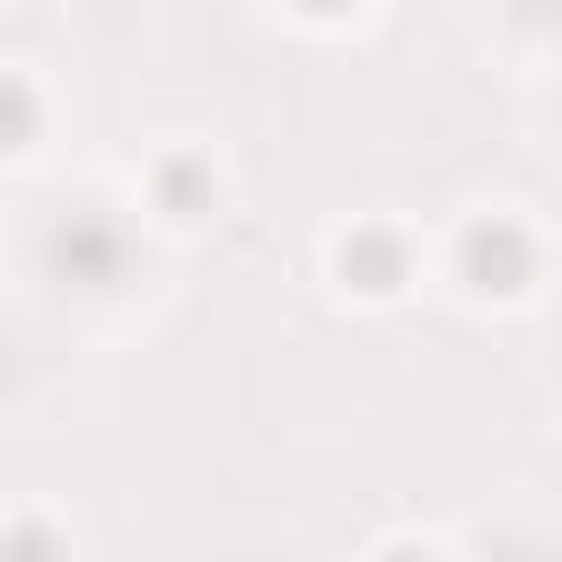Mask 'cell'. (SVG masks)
I'll list each match as a JSON object with an SVG mask.
<instances>
[{
	"mask_svg": "<svg viewBox=\"0 0 562 562\" xmlns=\"http://www.w3.org/2000/svg\"><path fill=\"white\" fill-rule=\"evenodd\" d=\"M44 255H53V272H61L70 290H123V281H132V228H123L114 211H97V202L61 211L53 237H44Z\"/></svg>",
	"mask_w": 562,
	"mask_h": 562,
	"instance_id": "6da1fadb",
	"label": "cell"
},
{
	"mask_svg": "<svg viewBox=\"0 0 562 562\" xmlns=\"http://www.w3.org/2000/svg\"><path fill=\"white\" fill-rule=\"evenodd\" d=\"M457 281H465L474 299H518V290L536 281V237H527L509 211L465 220V228H457Z\"/></svg>",
	"mask_w": 562,
	"mask_h": 562,
	"instance_id": "7a4b0ae2",
	"label": "cell"
},
{
	"mask_svg": "<svg viewBox=\"0 0 562 562\" xmlns=\"http://www.w3.org/2000/svg\"><path fill=\"white\" fill-rule=\"evenodd\" d=\"M334 263H342V281H351V290H369V299L404 290V272H413V255H404V237H395V228H351V237L334 246Z\"/></svg>",
	"mask_w": 562,
	"mask_h": 562,
	"instance_id": "3957f363",
	"label": "cell"
},
{
	"mask_svg": "<svg viewBox=\"0 0 562 562\" xmlns=\"http://www.w3.org/2000/svg\"><path fill=\"white\" fill-rule=\"evenodd\" d=\"M158 211L167 220H202L211 202H220V176H211V158H193V149H176V158H158Z\"/></svg>",
	"mask_w": 562,
	"mask_h": 562,
	"instance_id": "277c9868",
	"label": "cell"
},
{
	"mask_svg": "<svg viewBox=\"0 0 562 562\" xmlns=\"http://www.w3.org/2000/svg\"><path fill=\"white\" fill-rule=\"evenodd\" d=\"M35 132H44V97H35V79H26V70H0V158H18Z\"/></svg>",
	"mask_w": 562,
	"mask_h": 562,
	"instance_id": "5b68a950",
	"label": "cell"
},
{
	"mask_svg": "<svg viewBox=\"0 0 562 562\" xmlns=\"http://www.w3.org/2000/svg\"><path fill=\"white\" fill-rule=\"evenodd\" d=\"M0 562H70V536L53 518H9L0 527Z\"/></svg>",
	"mask_w": 562,
	"mask_h": 562,
	"instance_id": "8992f818",
	"label": "cell"
},
{
	"mask_svg": "<svg viewBox=\"0 0 562 562\" xmlns=\"http://www.w3.org/2000/svg\"><path fill=\"white\" fill-rule=\"evenodd\" d=\"M290 9H299V18H351L360 0H290Z\"/></svg>",
	"mask_w": 562,
	"mask_h": 562,
	"instance_id": "52a82bcc",
	"label": "cell"
},
{
	"mask_svg": "<svg viewBox=\"0 0 562 562\" xmlns=\"http://www.w3.org/2000/svg\"><path fill=\"white\" fill-rule=\"evenodd\" d=\"M378 562H439V553H413V544H395V553H378Z\"/></svg>",
	"mask_w": 562,
	"mask_h": 562,
	"instance_id": "ba28073f",
	"label": "cell"
}]
</instances>
